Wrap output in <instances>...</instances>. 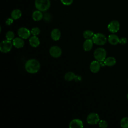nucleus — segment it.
Segmentation results:
<instances>
[{
    "label": "nucleus",
    "mask_w": 128,
    "mask_h": 128,
    "mask_svg": "<svg viewBox=\"0 0 128 128\" xmlns=\"http://www.w3.org/2000/svg\"><path fill=\"white\" fill-rule=\"evenodd\" d=\"M18 34L20 38L23 39H27L30 36L31 32L27 28L22 27L18 30Z\"/></svg>",
    "instance_id": "1a4fd4ad"
},
{
    "label": "nucleus",
    "mask_w": 128,
    "mask_h": 128,
    "mask_svg": "<svg viewBox=\"0 0 128 128\" xmlns=\"http://www.w3.org/2000/svg\"><path fill=\"white\" fill-rule=\"evenodd\" d=\"M94 34L92 31L90 30H86L83 32V36L86 39H89L92 38Z\"/></svg>",
    "instance_id": "412c9836"
},
{
    "label": "nucleus",
    "mask_w": 128,
    "mask_h": 128,
    "mask_svg": "<svg viewBox=\"0 0 128 128\" xmlns=\"http://www.w3.org/2000/svg\"><path fill=\"white\" fill-rule=\"evenodd\" d=\"M76 77V74L73 72H66L64 76L65 80L68 82L72 80H73L75 79Z\"/></svg>",
    "instance_id": "aec40b11"
},
{
    "label": "nucleus",
    "mask_w": 128,
    "mask_h": 128,
    "mask_svg": "<svg viewBox=\"0 0 128 128\" xmlns=\"http://www.w3.org/2000/svg\"><path fill=\"white\" fill-rule=\"evenodd\" d=\"M61 2L65 6H70L72 4L73 0H60Z\"/></svg>",
    "instance_id": "a878e982"
},
{
    "label": "nucleus",
    "mask_w": 128,
    "mask_h": 128,
    "mask_svg": "<svg viewBox=\"0 0 128 128\" xmlns=\"http://www.w3.org/2000/svg\"><path fill=\"white\" fill-rule=\"evenodd\" d=\"M120 126L122 128H128V118H122L120 122Z\"/></svg>",
    "instance_id": "4be33fe9"
},
{
    "label": "nucleus",
    "mask_w": 128,
    "mask_h": 128,
    "mask_svg": "<svg viewBox=\"0 0 128 128\" xmlns=\"http://www.w3.org/2000/svg\"><path fill=\"white\" fill-rule=\"evenodd\" d=\"M119 40L120 38L114 34H110L108 37V41L109 43L112 45H116L118 44V43H119Z\"/></svg>",
    "instance_id": "dca6fc26"
},
{
    "label": "nucleus",
    "mask_w": 128,
    "mask_h": 128,
    "mask_svg": "<svg viewBox=\"0 0 128 128\" xmlns=\"http://www.w3.org/2000/svg\"><path fill=\"white\" fill-rule=\"evenodd\" d=\"M13 22H14V19L13 18H8L6 20V24L7 26H10V25L11 24H12Z\"/></svg>",
    "instance_id": "cd10ccee"
},
{
    "label": "nucleus",
    "mask_w": 128,
    "mask_h": 128,
    "mask_svg": "<svg viewBox=\"0 0 128 128\" xmlns=\"http://www.w3.org/2000/svg\"><path fill=\"white\" fill-rule=\"evenodd\" d=\"M43 14L42 11L39 10H35L32 14V18L34 21H40L43 18Z\"/></svg>",
    "instance_id": "f3484780"
},
{
    "label": "nucleus",
    "mask_w": 128,
    "mask_h": 128,
    "mask_svg": "<svg viewBox=\"0 0 128 128\" xmlns=\"http://www.w3.org/2000/svg\"><path fill=\"white\" fill-rule=\"evenodd\" d=\"M92 40L94 44L97 45H104L106 42V36L101 33H97L94 34L92 38Z\"/></svg>",
    "instance_id": "20e7f679"
},
{
    "label": "nucleus",
    "mask_w": 128,
    "mask_h": 128,
    "mask_svg": "<svg viewBox=\"0 0 128 128\" xmlns=\"http://www.w3.org/2000/svg\"><path fill=\"white\" fill-rule=\"evenodd\" d=\"M50 56L54 58H59L62 54V51L61 48L58 46H52L50 48Z\"/></svg>",
    "instance_id": "6e6552de"
},
{
    "label": "nucleus",
    "mask_w": 128,
    "mask_h": 128,
    "mask_svg": "<svg viewBox=\"0 0 128 128\" xmlns=\"http://www.w3.org/2000/svg\"><path fill=\"white\" fill-rule=\"evenodd\" d=\"M84 126L82 122L78 118L72 120L69 124L70 128H81Z\"/></svg>",
    "instance_id": "9b49d317"
},
{
    "label": "nucleus",
    "mask_w": 128,
    "mask_h": 128,
    "mask_svg": "<svg viewBox=\"0 0 128 128\" xmlns=\"http://www.w3.org/2000/svg\"><path fill=\"white\" fill-rule=\"evenodd\" d=\"M22 14V12L20 10L15 9L12 12L10 16L12 18L16 20L20 18L21 17Z\"/></svg>",
    "instance_id": "6ab92c4d"
},
{
    "label": "nucleus",
    "mask_w": 128,
    "mask_h": 128,
    "mask_svg": "<svg viewBox=\"0 0 128 128\" xmlns=\"http://www.w3.org/2000/svg\"><path fill=\"white\" fill-rule=\"evenodd\" d=\"M29 43L32 47L36 48L40 45V42L39 38L36 36H33L30 38Z\"/></svg>",
    "instance_id": "2eb2a0df"
},
{
    "label": "nucleus",
    "mask_w": 128,
    "mask_h": 128,
    "mask_svg": "<svg viewBox=\"0 0 128 128\" xmlns=\"http://www.w3.org/2000/svg\"><path fill=\"white\" fill-rule=\"evenodd\" d=\"M12 44L16 48H22L24 46V42L23 38H16L12 40Z\"/></svg>",
    "instance_id": "f8f14e48"
},
{
    "label": "nucleus",
    "mask_w": 128,
    "mask_h": 128,
    "mask_svg": "<svg viewBox=\"0 0 128 128\" xmlns=\"http://www.w3.org/2000/svg\"><path fill=\"white\" fill-rule=\"evenodd\" d=\"M34 6L38 10L45 12L50 8V0H35Z\"/></svg>",
    "instance_id": "f03ea898"
},
{
    "label": "nucleus",
    "mask_w": 128,
    "mask_h": 128,
    "mask_svg": "<svg viewBox=\"0 0 128 128\" xmlns=\"http://www.w3.org/2000/svg\"><path fill=\"white\" fill-rule=\"evenodd\" d=\"M104 62L105 64V66H114L116 63V58L112 56L106 58V59L104 60Z\"/></svg>",
    "instance_id": "a211bd4d"
},
{
    "label": "nucleus",
    "mask_w": 128,
    "mask_h": 128,
    "mask_svg": "<svg viewBox=\"0 0 128 128\" xmlns=\"http://www.w3.org/2000/svg\"><path fill=\"white\" fill-rule=\"evenodd\" d=\"M127 42V39L126 38H120L119 43L121 44H124Z\"/></svg>",
    "instance_id": "bb28decb"
},
{
    "label": "nucleus",
    "mask_w": 128,
    "mask_h": 128,
    "mask_svg": "<svg viewBox=\"0 0 128 128\" xmlns=\"http://www.w3.org/2000/svg\"><path fill=\"white\" fill-rule=\"evenodd\" d=\"M93 41L92 39L89 38L85 40L83 44V48L85 51L88 52L92 50L93 46Z\"/></svg>",
    "instance_id": "ddd939ff"
},
{
    "label": "nucleus",
    "mask_w": 128,
    "mask_h": 128,
    "mask_svg": "<svg viewBox=\"0 0 128 128\" xmlns=\"http://www.w3.org/2000/svg\"><path fill=\"white\" fill-rule=\"evenodd\" d=\"M126 98H127V99L128 100V94H127V96H126Z\"/></svg>",
    "instance_id": "c85d7f7f"
},
{
    "label": "nucleus",
    "mask_w": 128,
    "mask_h": 128,
    "mask_svg": "<svg viewBox=\"0 0 128 128\" xmlns=\"http://www.w3.org/2000/svg\"><path fill=\"white\" fill-rule=\"evenodd\" d=\"M6 40H12L14 39V34L12 31H8L6 34Z\"/></svg>",
    "instance_id": "5701e85b"
},
{
    "label": "nucleus",
    "mask_w": 128,
    "mask_h": 128,
    "mask_svg": "<svg viewBox=\"0 0 128 128\" xmlns=\"http://www.w3.org/2000/svg\"><path fill=\"white\" fill-rule=\"evenodd\" d=\"M100 121V117L98 114L95 112H92L88 114L86 118L87 122L90 125L96 124Z\"/></svg>",
    "instance_id": "423d86ee"
},
{
    "label": "nucleus",
    "mask_w": 128,
    "mask_h": 128,
    "mask_svg": "<svg viewBox=\"0 0 128 128\" xmlns=\"http://www.w3.org/2000/svg\"><path fill=\"white\" fill-rule=\"evenodd\" d=\"M26 71L30 74L38 72L40 70V65L39 62L36 59H30L25 64L24 66Z\"/></svg>",
    "instance_id": "f257e3e1"
},
{
    "label": "nucleus",
    "mask_w": 128,
    "mask_h": 128,
    "mask_svg": "<svg viewBox=\"0 0 128 128\" xmlns=\"http://www.w3.org/2000/svg\"><path fill=\"white\" fill-rule=\"evenodd\" d=\"M100 66L101 65L100 62L98 60H94L90 64V70L93 73H96L100 70Z\"/></svg>",
    "instance_id": "9d476101"
},
{
    "label": "nucleus",
    "mask_w": 128,
    "mask_h": 128,
    "mask_svg": "<svg viewBox=\"0 0 128 128\" xmlns=\"http://www.w3.org/2000/svg\"></svg>",
    "instance_id": "c756f323"
},
{
    "label": "nucleus",
    "mask_w": 128,
    "mask_h": 128,
    "mask_svg": "<svg viewBox=\"0 0 128 128\" xmlns=\"http://www.w3.org/2000/svg\"><path fill=\"white\" fill-rule=\"evenodd\" d=\"M120 23L118 20H112L108 26V30L112 33H115L118 32L120 29Z\"/></svg>",
    "instance_id": "0eeeda50"
},
{
    "label": "nucleus",
    "mask_w": 128,
    "mask_h": 128,
    "mask_svg": "<svg viewBox=\"0 0 128 128\" xmlns=\"http://www.w3.org/2000/svg\"><path fill=\"white\" fill-rule=\"evenodd\" d=\"M40 30L38 28V27H34L33 28L32 30H31V34H32V36H37L38 35L40 34Z\"/></svg>",
    "instance_id": "b1692460"
},
{
    "label": "nucleus",
    "mask_w": 128,
    "mask_h": 128,
    "mask_svg": "<svg viewBox=\"0 0 128 128\" xmlns=\"http://www.w3.org/2000/svg\"><path fill=\"white\" fill-rule=\"evenodd\" d=\"M50 36L54 40L56 41L59 40V39L60 38L61 36V32L58 29V28H54L52 30L51 34H50Z\"/></svg>",
    "instance_id": "4468645a"
},
{
    "label": "nucleus",
    "mask_w": 128,
    "mask_h": 128,
    "mask_svg": "<svg viewBox=\"0 0 128 128\" xmlns=\"http://www.w3.org/2000/svg\"><path fill=\"white\" fill-rule=\"evenodd\" d=\"M94 58L100 62L104 61L106 56V52L105 49L102 48H98L95 50L94 52Z\"/></svg>",
    "instance_id": "7ed1b4c3"
},
{
    "label": "nucleus",
    "mask_w": 128,
    "mask_h": 128,
    "mask_svg": "<svg viewBox=\"0 0 128 128\" xmlns=\"http://www.w3.org/2000/svg\"><path fill=\"white\" fill-rule=\"evenodd\" d=\"M98 126L100 128H106L108 126V122L104 120H100L98 122Z\"/></svg>",
    "instance_id": "393cba45"
},
{
    "label": "nucleus",
    "mask_w": 128,
    "mask_h": 128,
    "mask_svg": "<svg viewBox=\"0 0 128 128\" xmlns=\"http://www.w3.org/2000/svg\"><path fill=\"white\" fill-rule=\"evenodd\" d=\"M12 42L8 40H2L0 44V50L3 53L9 52L12 48Z\"/></svg>",
    "instance_id": "39448f33"
}]
</instances>
